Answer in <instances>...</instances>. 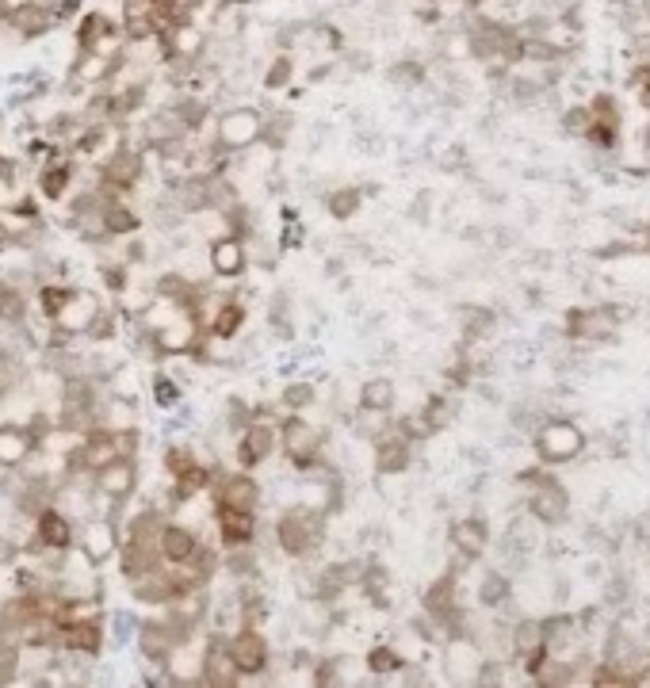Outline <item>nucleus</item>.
<instances>
[{
    "label": "nucleus",
    "instance_id": "1",
    "mask_svg": "<svg viewBox=\"0 0 650 688\" xmlns=\"http://www.w3.org/2000/svg\"><path fill=\"white\" fill-rule=\"evenodd\" d=\"M260 138H264V111L253 108V104H234L211 119V146L215 150L245 153L260 146Z\"/></svg>",
    "mask_w": 650,
    "mask_h": 688
},
{
    "label": "nucleus",
    "instance_id": "2",
    "mask_svg": "<svg viewBox=\"0 0 650 688\" xmlns=\"http://www.w3.org/2000/svg\"><path fill=\"white\" fill-rule=\"evenodd\" d=\"M322 524H325V513L295 505V509L276 516V528H272L276 532V547H280L287 559H310L322 547Z\"/></svg>",
    "mask_w": 650,
    "mask_h": 688
},
{
    "label": "nucleus",
    "instance_id": "3",
    "mask_svg": "<svg viewBox=\"0 0 650 688\" xmlns=\"http://www.w3.org/2000/svg\"><path fill=\"white\" fill-rule=\"evenodd\" d=\"M276 436H280V452L291 467L299 471H310L318 459H322V432L318 425L306 417V413H287L280 425H276Z\"/></svg>",
    "mask_w": 650,
    "mask_h": 688
},
{
    "label": "nucleus",
    "instance_id": "4",
    "mask_svg": "<svg viewBox=\"0 0 650 688\" xmlns=\"http://www.w3.org/2000/svg\"><path fill=\"white\" fill-rule=\"evenodd\" d=\"M104 639H108V627L100 624V616H96V612L69 616V620H62L58 631H54V646H58L62 654H69V658H88V662H92V658H100Z\"/></svg>",
    "mask_w": 650,
    "mask_h": 688
},
{
    "label": "nucleus",
    "instance_id": "5",
    "mask_svg": "<svg viewBox=\"0 0 650 688\" xmlns=\"http://www.w3.org/2000/svg\"><path fill=\"white\" fill-rule=\"evenodd\" d=\"M276 425H280V421H268V413H264V409L253 413V417L241 425L238 448H234V459H238L241 471H257L260 463H268V459L276 455V448H280Z\"/></svg>",
    "mask_w": 650,
    "mask_h": 688
},
{
    "label": "nucleus",
    "instance_id": "6",
    "mask_svg": "<svg viewBox=\"0 0 650 688\" xmlns=\"http://www.w3.org/2000/svg\"><path fill=\"white\" fill-rule=\"evenodd\" d=\"M0 27H4L12 39H20V43H35V39L54 35V31L62 27V20H58V12H54L50 0H27L20 8H12V12L0 20Z\"/></svg>",
    "mask_w": 650,
    "mask_h": 688
},
{
    "label": "nucleus",
    "instance_id": "7",
    "mask_svg": "<svg viewBox=\"0 0 650 688\" xmlns=\"http://www.w3.org/2000/svg\"><path fill=\"white\" fill-rule=\"evenodd\" d=\"M226 646H230V658H234V666L241 673V685L260 677V673H268V666H272V646H268L260 627L241 624L238 631L226 635Z\"/></svg>",
    "mask_w": 650,
    "mask_h": 688
},
{
    "label": "nucleus",
    "instance_id": "8",
    "mask_svg": "<svg viewBox=\"0 0 650 688\" xmlns=\"http://www.w3.org/2000/svg\"><path fill=\"white\" fill-rule=\"evenodd\" d=\"M73 23H77V27H73V46H77V54L123 50V46H127L123 31H119V20H111L104 8H85Z\"/></svg>",
    "mask_w": 650,
    "mask_h": 688
},
{
    "label": "nucleus",
    "instance_id": "9",
    "mask_svg": "<svg viewBox=\"0 0 650 688\" xmlns=\"http://www.w3.org/2000/svg\"><path fill=\"white\" fill-rule=\"evenodd\" d=\"M31 539L39 543L43 555H65L77 547V532H73V520L65 509H58L54 501L35 509V524H31Z\"/></svg>",
    "mask_w": 650,
    "mask_h": 688
},
{
    "label": "nucleus",
    "instance_id": "10",
    "mask_svg": "<svg viewBox=\"0 0 650 688\" xmlns=\"http://www.w3.org/2000/svg\"><path fill=\"white\" fill-rule=\"evenodd\" d=\"M119 543H123V532L115 524V516H88L81 536H77V551L81 559H88L92 566H108L115 555H119Z\"/></svg>",
    "mask_w": 650,
    "mask_h": 688
},
{
    "label": "nucleus",
    "instance_id": "11",
    "mask_svg": "<svg viewBox=\"0 0 650 688\" xmlns=\"http://www.w3.org/2000/svg\"><path fill=\"white\" fill-rule=\"evenodd\" d=\"M249 264H253V257H249V245H245L241 234L211 237V245H207V268H211L215 280H241L249 272Z\"/></svg>",
    "mask_w": 650,
    "mask_h": 688
},
{
    "label": "nucleus",
    "instance_id": "12",
    "mask_svg": "<svg viewBox=\"0 0 650 688\" xmlns=\"http://www.w3.org/2000/svg\"><path fill=\"white\" fill-rule=\"evenodd\" d=\"M92 482H96L92 490L104 497L111 505V513H115L138 490V459H111L108 467H100V471L92 474Z\"/></svg>",
    "mask_w": 650,
    "mask_h": 688
},
{
    "label": "nucleus",
    "instance_id": "13",
    "mask_svg": "<svg viewBox=\"0 0 650 688\" xmlns=\"http://www.w3.org/2000/svg\"><path fill=\"white\" fill-rule=\"evenodd\" d=\"M215 532L218 543L226 551H238V547H253L260 532V516L257 509H234V505H218L215 501Z\"/></svg>",
    "mask_w": 650,
    "mask_h": 688
},
{
    "label": "nucleus",
    "instance_id": "14",
    "mask_svg": "<svg viewBox=\"0 0 650 688\" xmlns=\"http://www.w3.org/2000/svg\"><path fill=\"white\" fill-rule=\"evenodd\" d=\"M199 685L211 688H234L241 685V673L230 658V646H226V635L218 631L203 643V658H199Z\"/></svg>",
    "mask_w": 650,
    "mask_h": 688
},
{
    "label": "nucleus",
    "instance_id": "15",
    "mask_svg": "<svg viewBox=\"0 0 650 688\" xmlns=\"http://www.w3.org/2000/svg\"><path fill=\"white\" fill-rule=\"evenodd\" d=\"M73 184H77V165L69 153H50L43 161V169L35 176V192L43 195L46 203H65L73 195Z\"/></svg>",
    "mask_w": 650,
    "mask_h": 688
},
{
    "label": "nucleus",
    "instance_id": "16",
    "mask_svg": "<svg viewBox=\"0 0 650 688\" xmlns=\"http://www.w3.org/2000/svg\"><path fill=\"white\" fill-rule=\"evenodd\" d=\"M582 448H585V436L570 421H551L536 436V452H540L543 463H566V459H574Z\"/></svg>",
    "mask_w": 650,
    "mask_h": 688
},
{
    "label": "nucleus",
    "instance_id": "17",
    "mask_svg": "<svg viewBox=\"0 0 650 688\" xmlns=\"http://www.w3.org/2000/svg\"><path fill=\"white\" fill-rule=\"evenodd\" d=\"M157 551H161L165 566H192L199 559V551H203V539L195 536L188 524H169L165 520V528L157 536Z\"/></svg>",
    "mask_w": 650,
    "mask_h": 688
},
{
    "label": "nucleus",
    "instance_id": "18",
    "mask_svg": "<svg viewBox=\"0 0 650 688\" xmlns=\"http://www.w3.org/2000/svg\"><path fill=\"white\" fill-rule=\"evenodd\" d=\"M245 325H249V306H245L238 295H226V299H215L203 329H207L215 341H234V337L245 333Z\"/></svg>",
    "mask_w": 650,
    "mask_h": 688
},
{
    "label": "nucleus",
    "instance_id": "19",
    "mask_svg": "<svg viewBox=\"0 0 650 688\" xmlns=\"http://www.w3.org/2000/svg\"><path fill=\"white\" fill-rule=\"evenodd\" d=\"M215 501L218 505H234V509H260V482L253 471H230L215 478Z\"/></svg>",
    "mask_w": 650,
    "mask_h": 688
},
{
    "label": "nucleus",
    "instance_id": "20",
    "mask_svg": "<svg viewBox=\"0 0 650 688\" xmlns=\"http://www.w3.org/2000/svg\"><path fill=\"white\" fill-rule=\"evenodd\" d=\"M100 226L108 241H127L142 230V215L127 203V195H108L100 207Z\"/></svg>",
    "mask_w": 650,
    "mask_h": 688
},
{
    "label": "nucleus",
    "instance_id": "21",
    "mask_svg": "<svg viewBox=\"0 0 650 688\" xmlns=\"http://www.w3.org/2000/svg\"><path fill=\"white\" fill-rule=\"evenodd\" d=\"M410 452L413 444L402 436L398 429H383L379 432V440H375V474H383V478H390V474H402L406 467H410Z\"/></svg>",
    "mask_w": 650,
    "mask_h": 688
},
{
    "label": "nucleus",
    "instance_id": "22",
    "mask_svg": "<svg viewBox=\"0 0 650 688\" xmlns=\"http://www.w3.org/2000/svg\"><path fill=\"white\" fill-rule=\"evenodd\" d=\"M528 509H532V516H536L540 524H559V520H566L570 501H566V490L555 482V478H540V482L532 486Z\"/></svg>",
    "mask_w": 650,
    "mask_h": 688
},
{
    "label": "nucleus",
    "instance_id": "23",
    "mask_svg": "<svg viewBox=\"0 0 650 688\" xmlns=\"http://www.w3.org/2000/svg\"><path fill=\"white\" fill-rule=\"evenodd\" d=\"M96 310H100L96 295H88V291H73V299L65 302V310L54 318V333H65V337H85V329H88V322L96 318Z\"/></svg>",
    "mask_w": 650,
    "mask_h": 688
},
{
    "label": "nucleus",
    "instance_id": "24",
    "mask_svg": "<svg viewBox=\"0 0 650 688\" xmlns=\"http://www.w3.org/2000/svg\"><path fill=\"white\" fill-rule=\"evenodd\" d=\"M570 337H612L616 333V310L612 306H589V310H574L566 318Z\"/></svg>",
    "mask_w": 650,
    "mask_h": 688
},
{
    "label": "nucleus",
    "instance_id": "25",
    "mask_svg": "<svg viewBox=\"0 0 650 688\" xmlns=\"http://www.w3.org/2000/svg\"><path fill=\"white\" fill-rule=\"evenodd\" d=\"M35 455V436L20 425H0V471H12Z\"/></svg>",
    "mask_w": 650,
    "mask_h": 688
},
{
    "label": "nucleus",
    "instance_id": "26",
    "mask_svg": "<svg viewBox=\"0 0 650 688\" xmlns=\"http://www.w3.org/2000/svg\"><path fill=\"white\" fill-rule=\"evenodd\" d=\"M486 539H490V532H486V524L478 516H463V520L452 524V547L463 555V562L478 559L486 551Z\"/></svg>",
    "mask_w": 650,
    "mask_h": 688
},
{
    "label": "nucleus",
    "instance_id": "27",
    "mask_svg": "<svg viewBox=\"0 0 650 688\" xmlns=\"http://www.w3.org/2000/svg\"><path fill=\"white\" fill-rule=\"evenodd\" d=\"M295 73H299V65H295V54H291V50H276V54L268 58V65H264L260 88H264L268 96H280V92H287V88H291Z\"/></svg>",
    "mask_w": 650,
    "mask_h": 688
},
{
    "label": "nucleus",
    "instance_id": "28",
    "mask_svg": "<svg viewBox=\"0 0 650 688\" xmlns=\"http://www.w3.org/2000/svg\"><path fill=\"white\" fill-rule=\"evenodd\" d=\"M73 291L77 287H69V283H39L35 287V306H39V314H43L46 322H54L62 314L65 302L73 299Z\"/></svg>",
    "mask_w": 650,
    "mask_h": 688
},
{
    "label": "nucleus",
    "instance_id": "29",
    "mask_svg": "<svg viewBox=\"0 0 650 688\" xmlns=\"http://www.w3.org/2000/svg\"><path fill=\"white\" fill-rule=\"evenodd\" d=\"M394 398H398V387H394L390 379H383V375H375V379H368V383L360 387V406L371 409V413H390V409H394Z\"/></svg>",
    "mask_w": 650,
    "mask_h": 688
},
{
    "label": "nucleus",
    "instance_id": "30",
    "mask_svg": "<svg viewBox=\"0 0 650 688\" xmlns=\"http://www.w3.org/2000/svg\"><path fill=\"white\" fill-rule=\"evenodd\" d=\"M360 207H364V188H352V184L337 188V192H329V199H325V211L337 218V222L356 218V211H360Z\"/></svg>",
    "mask_w": 650,
    "mask_h": 688
},
{
    "label": "nucleus",
    "instance_id": "31",
    "mask_svg": "<svg viewBox=\"0 0 650 688\" xmlns=\"http://www.w3.org/2000/svg\"><path fill=\"white\" fill-rule=\"evenodd\" d=\"M364 666H368V673H375V677H390V673H402V669H406V658H402L390 643H379L368 650Z\"/></svg>",
    "mask_w": 650,
    "mask_h": 688
},
{
    "label": "nucleus",
    "instance_id": "32",
    "mask_svg": "<svg viewBox=\"0 0 650 688\" xmlns=\"http://www.w3.org/2000/svg\"><path fill=\"white\" fill-rule=\"evenodd\" d=\"M150 394H153V406L157 409H176L184 402V387L176 383L173 375H165V371H157L150 379Z\"/></svg>",
    "mask_w": 650,
    "mask_h": 688
},
{
    "label": "nucleus",
    "instance_id": "33",
    "mask_svg": "<svg viewBox=\"0 0 650 688\" xmlns=\"http://www.w3.org/2000/svg\"><path fill=\"white\" fill-rule=\"evenodd\" d=\"M314 398H318L314 383H291V387H283L280 406L283 413H306V409L314 406Z\"/></svg>",
    "mask_w": 650,
    "mask_h": 688
},
{
    "label": "nucleus",
    "instance_id": "34",
    "mask_svg": "<svg viewBox=\"0 0 650 688\" xmlns=\"http://www.w3.org/2000/svg\"><path fill=\"white\" fill-rule=\"evenodd\" d=\"M345 666H348V658H325V662H318V666L310 669V681L322 688L345 685Z\"/></svg>",
    "mask_w": 650,
    "mask_h": 688
},
{
    "label": "nucleus",
    "instance_id": "35",
    "mask_svg": "<svg viewBox=\"0 0 650 688\" xmlns=\"http://www.w3.org/2000/svg\"><path fill=\"white\" fill-rule=\"evenodd\" d=\"M195 463V452L188 448V444H169L165 448V455H161V467H165V474L169 478H176V474H184L188 467Z\"/></svg>",
    "mask_w": 650,
    "mask_h": 688
},
{
    "label": "nucleus",
    "instance_id": "36",
    "mask_svg": "<svg viewBox=\"0 0 650 688\" xmlns=\"http://www.w3.org/2000/svg\"><path fill=\"white\" fill-rule=\"evenodd\" d=\"M505 597H509V578H501V574L482 578V585H478V601L486 604V608H498V604H505Z\"/></svg>",
    "mask_w": 650,
    "mask_h": 688
},
{
    "label": "nucleus",
    "instance_id": "37",
    "mask_svg": "<svg viewBox=\"0 0 650 688\" xmlns=\"http://www.w3.org/2000/svg\"><path fill=\"white\" fill-rule=\"evenodd\" d=\"M513 635H517V650H520V654H528V650H536V646L547 643V627L536 624V620H524V624H520Z\"/></svg>",
    "mask_w": 650,
    "mask_h": 688
},
{
    "label": "nucleus",
    "instance_id": "38",
    "mask_svg": "<svg viewBox=\"0 0 650 688\" xmlns=\"http://www.w3.org/2000/svg\"><path fill=\"white\" fill-rule=\"evenodd\" d=\"M387 77L394 81V85H402V88H417V85H421V77H425V65L410 62V58H406V62L390 65Z\"/></svg>",
    "mask_w": 650,
    "mask_h": 688
},
{
    "label": "nucleus",
    "instance_id": "39",
    "mask_svg": "<svg viewBox=\"0 0 650 688\" xmlns=\"http://www.w3.org/2000/svg\"><path fill=\"white\" fill-rule=\"evenodd\" d=\"M563 127L570 134H589V127H593V108H570L563 115Z\"/></svg>",
    "mask_w": 650,
    "mask_h": 688
},
{
    "label": "nucleus",
    "instance_id": "40",
    "mask_svg": "<svg viewBox=\"0 0 650 688\" xmlns=\"http://www.w3.org/2000/svg\"><path fill=\"white\" fill-rule=\"evenodd\" d=\"M100 280H104V287H108V291H115V295H119V291H127V264H104V268H100Z\"/></svg>",
    "mask_w": 650,
    "mask_h": 688
},
{
    "label": "nucleus",
    "instance_id": "41",
    "mask_svg": "<svg viewBox=\"0 0 650 688\" xmlns=\"http://www.w3.org/2000/svg\"><path fill=\"white\" fill-rule=\"evenodd\" d=\"M639 96H643V104H647V108H650V77H647V81H643V85H639Z\"/></svg>",
    "mask_w": 650,
    "mask_h": 688
},
{
    "label": "nucleus",
    "instance_id": "42",
    "mask_svg": "<svg viewBox=\"0 0 650 688\" xmlns=\"http://www.w3.org/2000/svg\"><path fill=\"white\" fill-rule=\"evenodd\" d=\"M130 4H142V8H157L161 0H130Z\"/></svg>",
    "mask_w": 650,
    "mask_h": 688
}]
</instances>
